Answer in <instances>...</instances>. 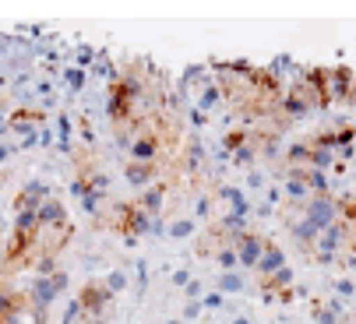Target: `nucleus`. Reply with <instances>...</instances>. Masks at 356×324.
Listing matches in <instances>:
<instances>
[{"label":"nucleus","instance_id":"9d476101","mask_svg":"<svg viewBox=\"0 0 356 324\" xmlns=\"http://www.w3.org/2000/svg\"><path fill=\"white\" fill-rule=\"evenodd\" d=\"M166 194H170V180H156L152 187H145V191L134 197V204H138L141 211H148L152 219H159V211H163V204H166Z\"/></svg>","mask_w":356,"mask_h":324},{"label":"nucleus","instance_id":"a19ab883","mask_svg":"<svg viewBox=\"0 0 356 324\" xmlns=\"http://www.w3.org/2000/svg\"><path fill=\"white\" fill-rule=\"evenodd\" d=\"M229 324H250V317H243V314H236V317H233Z\"/></svg>","mask_w":356,"mask_h":324},{"label":"nucleus","instance_id":"393cba45","mask_svg":"<svg viewBox=\"0 0 356 324\" xmlns=\"http://www.w3.org/2000/svg\"><path fill=\"white\" fill-rule=\"evenodd\" d=\"M57 138H60V141H57L60 152H74V148H71V117H67V113L57 117Z\"/></svg>","mask_w":356,"mask_h":324},{"label":"nucleus","instance_id":"7ed1b4c3","mask_svg":"<svg viewBox=\"0 0 356 324\" xmlns=\"http://www.w3.org/2000/svg\"><path fill=\"white\" fill-rule=\"evenodd\" d=\"M74 300L81 303L85 317H106V307H113L117 296L103 286V279H88V282H81V289H78Z\"/></svg>","mask_w":356,"mask_h":324},{"label":"nucleus","instance_id":"7c9ffc66","mask_svg":"<svg viewBox=\"0 0 356 324\" xmlns=\"http://www.w3.org/2000/svg\"><path fill=\"white\" fill-rule=\"evenodd\" d=\"M81 317H85L81 303H78V300H71V303H67V310H64V324H78Z\"/></svg>","mask_w":356,"mask_h":324},{"label":"nucleus","instance_id":"0eeeda50","mask_svg":"<svg viewBox=\"0 0 356 324\" xmlns=\"http://www.w3.org/2000/svg\"><path fill=\"white\" fill-rule=\"evenodd\" d=\"M286 233L293 236V243L303 250V254H314V247H318V229L303 219V215H286Z\"/></svg>","mask_w":356,"mask_h":324},{"label":"nucleus","instance_id":"a878e982","mask_svg":"<svg viewBox=\"0 0 356 324\" xmlns=\"http://www.w3.org/2000/svg\"><path fill=\"white\" fill-rule=\"evenodd\" d=\"M134 275H138V279H134V296L141 300L145 289H148V261H138V264H134Z\"/></svg>","mask_w":356,"mask_h":324},{"label":"nucleus","instance_id":"bb28decb","mask_svg":"<svg viewBox=\"0 0 356 324\" xmlns=\"http://www.w3.org/2000/svg\"><path fill=\"white\" fill-rule=\"evenodd\" d=\"M64 81H67V88H71V92H81V88H85V81H88V74H85L81 67H67V71H64Z\"/></svg>","mask_w":356,"mask_h":324},{"label":"nucleus","instance_id":"e433bc0d","mask_svg":"<svg viewBox=\"0 0 356 324\" xmlns=\"http://www.w3.org/2000/svg\"><path fill=\"white\" fill-rule=\"evenodd\" d=\"M339 261H346V264L353 268V272H356V247H353V250H346V254H342Z\"/></svg>","mask_w":356,"mask_h":324},{"label":"nucleus","instance_id":"f8f14e48","mask_svg":"<svg viewBox=\"0 0 356 324\" xmlns=\"http://www.w3.org/2000/svg\"><path fill=\"white\" fill-rule=\"evenodd\" d=\"M286 264H289V261H286V250H282L275 240H268V243H265L261 261L254 264V275H258V279H268V275H275L279 268H286Z\"/></svg>","mask_w":356,"mask_h":324},{"label":"nucleus","instance_id":"1a4fd4ad","mask_svg":"<svg viewBox=\"0 0 356 324\" xmlns=\"http://www.w3.org/2000/svg\"><path fill=\"white\" fill-rule=\"evenodd\" d=\"M163 177V162H127L124 166V180L131 184V187H152Z\"/></svg>","mask_w":356,"mask_h":324},{"label":"nucleus","instance_id":"dca6fc26","mask_svg":"<svg viewBox=\"0 0 356 324\" xmlns=\"http://www.w3.org/2000/svg\"><path fill=\"white\" fill-rule=\"evenodd\" d=\"M222 99H226V95H222V88H219V81H209L205 88H201V99H197V110H201V113H205V117H209V113L216 110V106H219Z\"/></svg>","mask_w":356,"mask_h":324},{"label":"nucleus","instance_id":"9b49d317","mask_svg":"<svg viewBox=\"0 0 356 324\" xmlns=\"http://www.w3.org/2000/svg\"><path fill=\"white\" fill-rule=\"evenodd\" d=\"M353 81H356V71H353L349 64H335V67H328V95H332V102H346Z\"/></svg>","mask_w":356,"mask_h":324},{"label":"nucleus","instance_id":"2eb2a0df","mask_svg":"<svg viewBox=\"0 0 356 324\" xmlns=\"http://www.w3.org/2000/svg\"><path fill=\"white\" fill-rule=\"evenodd\" d=\"M216 293H222V296L247 293V279H243V272H219V275H216Z\"/></svg>","mask_w":356,"mask_h":324},{"label":"nucleus","instance_id":"f03ea898","mask_svg":"<svg viewBox=\"0 0 356 324\" xmlns=\"http://www.w3.org/2000/svg\"><path fill=\"white\" fill-rule=\"evenodd\" d=\"M296 211H300L318 233H325L328 226L339 222V201H335V194H311Z\"/></svg>","mask_w":356,"mask_h":324},{"label":"nucleus","instance_id":"39448f33","mask_svg":"<svg viewBox=\"0 0 356 324\" xmlns=\"http://www.w3.org/2000/svg\"><path fill=\"white\" fill-rule=\"evenodd\" d=\"M265 243H268V236L258 233V229H243V233L233 240V250H236V261H240V272H254V264H258L261 254H265Z\"/></svg>","mask_w":356,"mask_h":324},{"label":"nucleus","instance_id":"c756f323","mask_svg":"<svg viewBox=\"0 0 356 324\" xmlns=\"http://www.w3.org/2000/svg\"><path fill=\"white\" fill-rule=\"evenodd\" d=\"M201 307H205V310H219V307H226V296L222 293H205V296H201Z\"/></svg>","mask_w":356,"mask_h":324},{"label":"nucleus","instance_id":"ea45409f","mask_svg":"<svg viewBox=\"0 0 356 324\" xmlns=\"http://www.w3.org/2000/svg\"><path fill=\"white\" fill-rule=\"evenodd\" d=\"M81 324H106V317H85Z\"/></svg>","mask_w":356,"mask_h":324},{"label":"nucleus","instance_id":"473e14b6","mask_svg":"<svg viewBox=\"0 0 356 324\" xmlns=\"http://www.w3.org/2000/svg\"><path fill=\"white\" fill-rule=\"evenodd\" d=\"M247 187H250V191H261V187H265V177H261L258 170H250V173H247Z\"/></svg>","mask_w":356,"mask_h":324},{"label":"nucleus","instance_id":"58836bf2","mask_svg":"<svg viewBox=\"0 0 356 324\" xmlns=\"http://www.w3.org/2000/svg\"><path fill=\"white\" fill-rule=\"evenodd\" d=\"M346 106H356V81H353V88H349V99H346Z\"/></svg>","mask_w":356,"mask_h":324},{"label":"nucleus","instance_id":"a211bd4d","mask_svg":"<svg viewBox=\"0 0 356 324\" xmlns=\"http://www.w3.org/2000/svg\"><path fill=\"white\" fill-rule=\"evenodd\" d=\"M201 162H205V145H201L197 134H187V170L197 173V170H201Z\"/></svg>","mask_w":356,"mask_h":324},{"label":"nucleus","instance_id":"423d86ee","mask_svg":"<svg viewBox=\"0 0 356 324\" xmlns=\"http://www.w3.org/2000/svg\"><path fill=\"white\" fill-rule=\"evenodd\" d=\"M35 219H39V229L42 233H57V229H67L71 219H67V204L60 197H46L39 208H35Z\"/></svg>","mask_w":356,"mask_h":324},{"label":"nucleus","instance_id":"c9c22d12","mask_svg":"<svg viewBox=\"0 0 356 324\" xmlns=\"http://www.w3.org/2000/svg\"><path fill=\"white\" fill-rule=\"evenodd\" d=\"M11 155H15V148H11V145H4V141H0V166H4V162H8Z\"/></svg>","mask_w":356,"mask_h":324},{"label":"nucleus","instance_id":"412c9836","mask_svg":"<svg viewBox=\"0 0 356 324\" xmlns=\"http://www.w3.org/2000/svg\"><path fill=\"white\" fill-rule=\"evenodd\" d=\"M103 286H106V289H110L113 296H120V293H124V289L131 286V275L124 272V268H113V272H110V275L103 279Z\"/></svg>","mask_w":356,"mask_h":324},{"label":"nucleus","instance_id":"b1692460","mask_svg":"<svg viewBox=\"0 0 356 324\" xmlns=\"http://www.w3.org/2000/svg\"><path fill=\"white\" fill-rule=\"evenodd\" d=\"M216 264L222 268V272H240V261H236V250L233 247H219L216 250Z\"/></svg>","mask_w":356,"mask_h":324},{"label":"nucleus","instance_id":"37998d69","mask_svg":"<svg viewBox=\"0 0 356 324\" xmlns=\"http://www.w3.org/2000/svg\"><path fill=\"white\" fill-rule=\"evenodd\" d=\"M0 229H4V208H0Z\"/></svg>","mask_w":356,"mask_h":324},{"label":"nucleus","instance_id":"5701e85b","mask_svg":"<svg viewBox=\"0 0 356 324\" xmlns=\"http://www.w3.org/2000/svg\"><path fill=\"white\" fill-rule=\"evenodd\" d=\"M166 236H170V240H187V236H194V219H191V215L177 219L173 226H166Z\"/></svg>","mask_w":356,"mask_h":324},{"label":"nucleus","instance_id":"ddd939ff","mask_svg":"<svg viewBox=\"0 0 356 324\" xmlns=\"http://www.w3.org/2000/svg\"><path fill=\"white\" fill-rule=\"evenodd\" d=\"M212 197L226 201V204H229V211H233V215H240V219H247V215H250V197L243 194V187H219V194H212Z\"/></svg>","mask_w":356,"mask_h":324},{"label":"nucleus","instance_id":"6ab92c4d","mask_svg":"<svg viewBox=\"0 0 356 324\" xmlns=\"http://www.w3.org/2000/svg\"><path fill=\"white\" fill-rule=\"evenodd\" d=\"M303 184H307L311 194H332L328 173H321V170H303Z\"/></svg>","mask_w":356,"mask_h":324},{"label":"nucleus","instance_id":"f257e3e1","mask_svg":"<svg viewBox=\"0 0 356 324\" xmlns=\"http://www.w3.org/2000/svg\"><path fill=\"white\" fill-rule=\"evenodd\" d=\"M71 286V275L64 268H57L54 275H39L32 279V286L25 289V303H29V317L32 324H46L49 321V307L57 303V296H64Z\"/></svg>","mask_w":356,"mask_h":324},{"label":"nucleus","instance_id":"2f4dec72","mask_svg":"<svg viewBox=\"0 0 356 324\" xmlns=\"http://www.w3.org/2000/svg\"><path fill=\"white\" fill-rule=\"evenodd\" d=\"M184 296H187V300H201V296H205V286H201V279H191V282L184 286Z\"/></svg>","mask_w":356,"mask_h":324},{"label":"nucleus","instance_id":"6e6552de","mask_svg":"<svg viewBox=\"0 0 356 324\" xmlns=\"http://www.w3.org/2000/svg\"><path fill=\"white\" fill-rule=\"evenodd\" d=\"M46 197H54L49 184H46V180H29V184L15 194V211H35Z\"/></svg>","mask_w":356,"mask_h":324},{"label":"nucleus","instance_id":"aec40b11","mask_svg":"<svg viewBox=\"0 0 356 324\" xmlns=\"http://www.w3.org/2000/svg\"><path fill=\"white\" fill-rule=\"evenodd\" d=\"M335 201H339V222L356 229V194H339Z\"/></svg>","mask_w":356,"mask_h":324},{"label":"nucleus","instance_id":"c85d7f7f","mask_svg":"<svg viewBox=\"0 0 356 324\" xmlns=\"http://www.w3.org/2000/svg\"><path fill=\"white\" fill-rule=\"evenodd\" d=\"M95 57H99V49H92V46H78V67H81V71L92 67Z\"/></svg>","mask_w":356,"mask_h":324},{"label":"nucleus","instance_id":"cd10ccee","mask_svg":"<svg viewBox=\"0 0 356 324\" xmlns=\"http://www.w3.org/2000/svg\"><path fill=\"white\" fill-rule=\"evenodd\" d=\"M201 314H205L201 300H187V303H184V314H180V321H187V324H191V321H197Z\"/></svg>","mask_w":356,"mask_h":324},{"label":"nucleus","instance_id":"4c0bfd02","mask_svg":"<svg viewBox=\"0 0 356 324\" xmlns=\"http://www.w3.org/2000/svg\"><path fill=\"white\" fill-rule=\"evenodd\" d=\"M191 120H194V124H197V127H201V124H205V120H209V117H205V113H201V110H191Z\"/></svg>","mask_w":356,"mask_h":324},{"label":"nucleus","instance_id":"4468645a","mask_svg":"<svg viewBox=\"0 0 356 324\" xmlns=\"http://www.w3.org/2000/svg\"><path fill=\"white\" fill-rule=\"evenodd\" d=\"M229 162L236 170H254V162H258V131H250V138L229 155Z\"/></svg>","mask_w":356,"mask_h":324},{"label":"nucleus","instance_id":"20e7f679","mask_svg":"<svg viewBox=\"0 0 356 324\" xmlns=\"http://www.w3.org/2000/svg\"><path fill=\"white\" fill-rule=\"evenodd\" d=\"M134 99L124 92V85L113 78V81H106V117L113 120V127H127L131 120H134Z\"/></svg>","mask_w":356,"mask_h":324},{"label":"nucleus","instance_id":"72a5a7b5","mask_svg":"<svg viewBox=\"0 0 356 324\" xmlns=\"http://www.w3.org/2000/svg\"><path fill=\"white\" fill-rule=\"evenodd\" d=\"M170 282H173L177 289H184V286L191 282V272H187V268H180V272H173V279H170Z\"/></svg>","mask_w":356,"mask_h":324},{"label":"nucleus","instance_id":"4be33fe9","mask_svg":"<svg viewBox=\"0 0 356 324\" xmlns=\"http://www.w3.org/2000/svg\"><path fill=\"white\" fill-rule=\"evenodd\" d=\"M332 296L342 300V303H353L356 300V282L353 279H332Z\"/></svg>","mask_w":356,"mask_h":324},{"label":"nucleus","instance_id":"f704fd0d","mask_svg":"<svg viewBox=\"0 0 356 324\" xmlns=\"http://www.w3.org/2000/svg\"><path fill=\"white\" fill-rule=\"evenodd\" d=\"M209 204H212V194H201V201H197V219H209Z\"/></svg>","mask_w":356,"mask_h":324},{"label":"nucleus","instance_id":"c03bdc74","mask_svg":"<svg viewBox=\"0 0 356 324\" xmlns=\"http://www.w3.org/2000/svg\"><path fill=\"white\" fill-rule=\"evenodd\" d=\"M205 324H212V321H205Z\"/></svg>","mask_w":356,"mask_h":324},{"label":"nucleus","instance_id":"f3484780","mask_svg":"<svg viewBox=\"0 0 356 324\" xmlns=\"http://www.w3.org/2000/svg\"><path fill=\"white\" fill-rule=\"evenodd\" d=\"M11 233L39 236V219H35V211H15V226H11Z\"/></svg>","mask_w":356,"mask_h":324},{"label":"nucleus","instance_id":"79ce46f5","mask_svg":"<svg viewBox=\"0 0 356 324\" xmlns=\"http://www.w3.org/2000/svg\"><path fill=\"white\" fill-rule=\"evenodd\" d=\"M166 324H184V321H180V317H170V321H166Z\"/></svg>","mask_w":356,"mask_h":324}]
</instances>
